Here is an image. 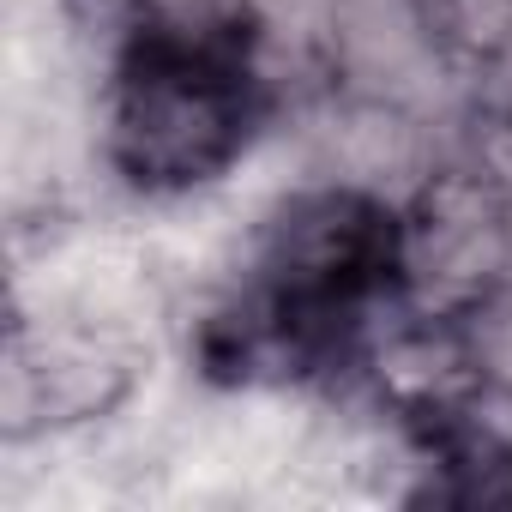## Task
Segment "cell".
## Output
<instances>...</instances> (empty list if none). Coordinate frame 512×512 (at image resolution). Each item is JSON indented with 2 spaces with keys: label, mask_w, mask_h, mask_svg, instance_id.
Listing matches in <instances>:
<instances>
[{
  "label": "cell",
  "mask_w": 512,
  "mask_h": 512,
  "mask_svg": "<svg viewBox=\"0 0 512 512\" xmlns=\"http://www.w3.org/2000/svg\"><path fill=\"white\" fill-rule=\"evenodd\" d=\"M398 266L392 217L368 199H314L260 253L235 308L217 320L223 368L235 374H308L368 320Z\"/></svg>",
  "instance_id": "6da1fadb"
},
{
  "label": "cell",
  "mask_w": 512,
  "mask_h": 512,
  "mask_svg": "<svg viewBox=\"0 0 512 512\" xmlns=\"http://www.w3.org/2000/svg\"><path fill=\"white\" fill-rule=\"evenodd\" d=\"M260 67L235 13H169L133 31L115 85V151L139 187L211 181L253 133Z\"/></svg>",
  "instance_id": "7a4b0ae2"
}]
</instances>
